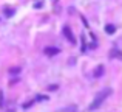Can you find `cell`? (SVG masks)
<instances>
[{
	"mask_svg": "<svg viewBox=\"0 0 122 112\" xmlns=\"http://www.w3.org/2000/svg\"><path fill=\"white\" fill-rule=\"evenodd\" d=\"M110 94H111V89H104V90H101L97 95H96V98H94V101L91 103L90 109H91V111L97 109V107H99V106H101V104L105 101V98H108V97H110Z\"/></svg>",
	"mask_w": 122,
	"mask_h": 112,
	"instance_id": "6da1fadb",
	"label": "cell"
},
{
	"mask_svg": "<svg viewBox=\"0 0 122 112\" xmlns=\"http://www.w3.org/2000/svg\"><path fill=\"white\" fill-rule=\"evenodd\" d=\"M63 33H65V36H66V39L70 41V42H74V37H73V34H71V31H70V27H63Z\"/></svg>",
	"mask_w": 122,
	"mask_h": 112,
	"instance_id": "7a4b0ae2",
	"label": "cell"
},
{
	"mask_svg": "<svg viewBox=\"0 0 122 112\" xmlns=\"http://www.w3.org/2000/svg\"><path fill=\"white\" fill-rule=\"evenodd\" d=\"M77 111V106H68V107H63V109H60L59 112H76Z\"/></svg>",
	"mask_w": 122,
	"mask_h": 112,
	"instance_id": "3957f363",
	"label": "cell"
},
{
	"mask_svg": "<svg viewBox=\"0 0 122 112\" xmlns=\"http://www.w3.org/2000/svg\"><path fill=\"white\" fill-rule=\"evenodd\" d=\"M45 53H46V55H50V56H53V55H57V53H59V50H57V48H46V50H45Z\"/></svg>",
	"mask_w": 122,
	"mask_h": 112,
	"instance_id": "277c9868",
	"label": "cell"
},
{
	"mask_svg": "<svg viewBox=\"0 0 122 112\" xmlns=\"http://www.w3.org/2000/svg\"><path fill=\"white\" fill-rule=\"evenodd\" d=\"M102 72H104V67L101 65V67H99V69H96V72H94L96 75H94V76H102Z\"/></svg>",
	"mask_w": 122,
	"mask_h": 112,
	"instance_id": "5b68a950",
	"label": "cell"
},
{
	"mask_svg": "<svg viewBox=\"0 0 122 112\" xmlns=\"http://www.w3.org/2000/svg\"><path fill=\"white\" fill-rule=\"evenodd\" d=\"M114 31V27H107V33H113Z\"/></svg>",
	"mask_w": 122,
	"mask_h": 112,
	"instance_id": "8992f818",
	"label": "cell"
}]
</instances>
